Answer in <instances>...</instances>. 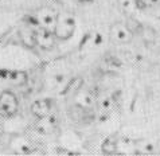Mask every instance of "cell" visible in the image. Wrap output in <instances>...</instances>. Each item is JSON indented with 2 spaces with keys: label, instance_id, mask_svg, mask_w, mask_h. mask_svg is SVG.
<instances>
[{
  "label": "cell",
  "instance_id": "cell-8",
  "mask_svg": "<svg viewBox=\"0 0 160 156\" xmlns=\"http://www.w3.org/2000/svg\"><path fill=\"white\" fill-rule=\"evenodd\" d=\"M118 8L128 16H133V14L139 10V0H118Z\"/></svg>",
  "mask_w": 160,
  "mask_h": 156
},
{
  "label": "cell",
  "instance_id": "cell-2",
  "mask_svg": "<svg viewBox=\"0 0 160 156\" xmlns=\"http://www.w3.org/2000/svg\"><path fill=\"white\" fill-rule=\"evenodd\" d=\"M109 38H110V41L116 44H128L132 42L133 34L127 27L125 22H116V23H113L110 26Z\"/></svg>",
  "mask_w": 160,
  "mask_h": 156
},
{
  "label": "cell",
  "instance_id": "cell-7",
  "mask_svg": "<svg viewBox=\"0 0 160 156\" xmlns=\"http://www.w3.org/2000/svg\"><path fill=\"white\" fill-rule=\"evenodd\" d=\"M31 113L35 117L42 118L51 113V102L48 100H37L31 105Z\"/></svg>",
  "mask_w": 160,
  "mask_h": 156
},
{
  "label": "cell",
  "instance_id": "cell-11",
  "mask_svg": "<svg viewBox=\"0 0 160 156\" xmlns=\"http://www.w3.org/2000/svg\"><path fill=\"white\" fill-rule=\"evenodd\" d=\"M125 24H127V27L132 31V34H133V35L140 34V33H141V30H143V24H141L137 19H135L133 16H128V19H127V22H125Z\"/></svg>",
  "mask_w": 160,
  "mask_h": 156
},
{
  "label": "cell",
  "instance_id": "cell-9",
  "mask_svg": "<svg viewBox=\"0 0 160 156\" xmlns=\"http://www.w3.org/2000/svg\"><path fill=\"white\" fill-rule=\"evenodd\" d=\"M158 145H155L153 143H151L148 140H141L135 143V153H155L158 152L156 149Z\"/></svg>",
  "mask_w": 160,
  "mask_h": 156
},
{
  "label": "cell",
  "instance_id": "cell-10",
  "mask_svg": "<svg viewBox=\"0 0 160 156\" xmlns=\"http://www.w3.org/2000/svg\"><path fill=\"white\" fill-rule=\"evenodd\" d=\"M38 120H39L38 128L41 129L43 133H50L57 125V121H55L54 116H52L51 113L48 116H46V117H42V118H38Z\"/></svg>",
  "mask_w": 160,
  "mask_h": 156
},
{
  "label": "cell",
  "instance_id": "cell-6",
  "mask_svg": "<svg viewBox=\"0 0 160 156\" xmlns=\"http://www.w3.org/2000/svg\"><path fill=\"white\" fill-rule=\"evenodd\" d=\"M75 102L81 109H90L96 102V97L88 89H79L75 94Z\"/></svg>",
  "mask_w": 160,
  "mask_h": 156
},
{
  "label": "cell",
  "instance_id": "cell-1",
  "mask_svg": "<svg viewBox=\"0 0 160 156\" xmlns=\"http://www.w3.org/2000/svg\"><path fill=\"white\" fill-rule=\"evenodd\" d=\"M75 31V20L72 15L69 14H59L57 18V23L54 27V34L57 39L66 41L70 37H73Z\"/></svg>",
  "mask_w": 160,
  "mask_h": 156
},
{
  "label": "cell",
  "instance_id": "cell-4",
  "mask_svg": "<svg viewBox=\"0 0 160 156\" xmlns=\"http://www.w3.org/2000/svg\"><path fill=\"white\" fill-rule=\"evenodd\" d=\"M32 38H34V43L41 48H44V50L52 48L57 42V37H55L54 31L47 30L44 27H39V26L32 33Z\"/></svg>",
  "mask_w": 160,
  "mask_h": 156
},
{
  "label": "cell",
  "instance_id": "cell-3",
  "mask_svg": "<svg viewBox=\"0 0 160 156\" xmlns=\"http://www.w3.org/2000/svg\"><path fill=\"white\" fill-rule=\"evenodd\" d=\"M18 98L12 92L7 90L0 94V116L4 118H10L18 113Z\"/></svg>",
  "mask_w": 160,
  "mask_h": 156
},
{
  "label": "cell",
  "instance_id": "cell-14",
  "mask_svg": "<svg viewBox=\"0 0 160 156\" xmlns=\"http://www.w3.org/2000/svg\"><path fill=\"white\" fill-rule=\"evenodd\" d=\"M145 7L151 8H160V0H144Z\"/></svg>",
  "mask_w": 160,
  "mask_h": 156
},
{
  "label": "cell",
  "instance_id": "cell-5",
  "mask_svg": "<svg viewBox=\"0 0 160 156\" xmlns=\"http://www.w3.org/2000/svg\"><path fill=\"white\" fill-rule=\"evenodd\" d=\"M57 18H58V14L51 7H43L37 12V23L39 27H44L47 30L54 31Z\"/></svg>",
  "mask_w": 160,
  "mask_h": 156
},
{
  "label": "cell",
  "instance_id": "cell-12",
  "mask_svg": "<svg viewBox=\"0 0 160 156\" xmlns=\"http://www.w3.org/2000/svg\"><path fill=\"white\" fill-rule=\"evenodd\" d=\"M11 81H12L14 85L20 86V85H23V83L27 81V74H26L24 71H22V70L14 71V73L11 74Z\"/></svg>",
  "mask_w": 160,
  "mask_h": 156
},
{
  "label": "cell",
  "instance_id": "cell-13",
  "mask_svg": "<svg viewBox=\"0 0 160 156\" xmlns=\"http://www.w3.org/2000/svg\"><path fill=\"white\" fill-rule=\"evenodd\" d=\"M114 105V101L112 97H104L100 102H98V108L101 112H110Z\"/></svg>",
  "mask_w": 160,
  "mask_h": 156
}]
</instances>
